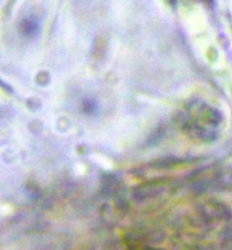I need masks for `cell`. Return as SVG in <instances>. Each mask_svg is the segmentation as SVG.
<instances>
[{"label": "cell", "mask_w": 232, "mask_h": 250, "mask_svg": "<svg viewBox=\"0 0 232 250\" xmlns=\"http://www.w3.org/2000/svg\"><path fill=\"white\" fill-rule=\"evenodd\" d=\"M82 107H83V110L85 113L92 114L97 110V104L94 100L87 99L84 101Z\"/></svg>", "instance_id": "cell-2"}, {"label": "cell", "mask_w": 232, "mask_h": 250, "mask_svg": "<svg viewBox=\"0 0 232 250\" xmlns=\"http://www.w3.org/2000/svg\"><path fill=\"white\" fill-rule=\"evenodd\" d=\"M21 31L25 37L33 38L40 32V24L34 18H25L21 23Z\"/></svg>", "instance_id": "cell-1"}]
</instances>
